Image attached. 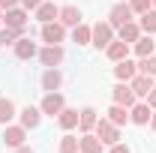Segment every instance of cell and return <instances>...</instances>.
Listing matches in <instances>:
<instances>
[{"label":"cell","mask_w":156,"mask_h":153,"mask_svg":"<svg viewBox=\"0 0 156 153\" xmlns=\"http://www.w3.org/2000/svg\"><path fill=\"white\" fill-rule=\"evenodd\" d=\"M90 42L96 45V48H108L111 42H114V27L108 24V21H99L90 27Z\"/></svg>","instance_id":"6da1fadb"},{"label":"cell","mask_w":156,"mask_h":153,"mask_svg":"<svg viewBox=\"0 0 156 153\" xmlns=\"http://www.w3.org/2000/svg\"><path fill=\"white\" fill-rule=\"evenodd\" d=\"M93 135H96L102 144H117V141H120V129H117V126L108 120V117L96 120V126H93Z\"/></svg>","instance_id":"7a4b0ae2"},{"label":"cell","mask_w":156,"mask_h":153,"mask_svg":"<svg viewBox=\"0 0 156 153\" xmlns=\"http://www.w3.org/2000/svg\"><path fill=\"white\" fill-rule=\"evenodd\" d=\"M126 21H132V6H129V3H117V6H111V12H108V24L120 30Z\"/></svg>","instance_id":"3957f363"},{"label":"cell","mask_w":156,"mask_h":153,"mask_svg":"<svg viewBox=\"0 0 156 153\" xmlns=\"http://www.w3.org/2000/svg\"><path fill=\"white\" fill-rule=\"evenodd\" d=\"M63 108H66V102H63V96H60L57 90H54V93H45L42 105H39V111H42V114H51V117H57Z\"/></svg>","instance_id":"277c9868"},{"label":"cell","mask_w":156,"mask_h":153,"mask_svg":"<svg viewBox=\"0 0 156 153\" xmlns=\"http://www.w3.org/2000/svg\"><path fill=\"white\" fill-rule=\"evenodd\" d=\"M66 36V27L60 24V21H48V24H42V39L48 42V45H60Z\"/></svg>","instance_id":"5b68a950"},{"label":"cell","mask_w":156,"mask_h":153,"mask_svg":"<svg viewBox=\"0 0 156 153\" xmlns=\"http://www.w3.org/2000/svg\"><path fill=\"white\" fill-rule=\"evenodd\" d=\"M114 102L123 105V108H132V105H135V93H132L129 81H120V84L114 87Z\"/></svg>","instance_id":"8992f818"},{"label":"cell","mask_w":156,"mask_h":153,"mask_svg":"<svg viewBox=\"0 0 156 153\" xmlns=\"http://www.w3.org/2000/svg\"><path fill=\"white\" fill-rule=\"evenodd\" d=\"M129 87H132V93L135 96H147L153 90V75H144V72H138L132 81H129Z\"/></svg>","instance_id":"52a82bcc"},{"label":"cell","mask_w":156,"mask_h":153,"mask_svg":"<svg viewBox=\"0 0 156 153\" xmlns=\"http://www.w3.org/2000/svg\"><path fill=\"white\" fill-rule=\"evenodd\" d=\"M60 84H63L60 69H57V66H48V69H45V75H42V87H45L48 93H54V90H60Z\"/></svg>","instance_id":"ba28073f"},{"label":"cell","mask_w":156,"mask_h":153,"mask_svg":"<svg viewBox=\"0 0 156 153\" xmlns=\"http://www.w3.org/2000/svg\"><path fill=\"white\" fill-rule=\"evenodd\" d=\"M150 117H153V111H150V105H147V102H141V105H132V108H129V120L138 123V126H147V123H150Z\"/></svg>","instance_id":"9c48e42d"},{"label":"cell","mask_w":156,"mask_h":153,"mask_svg":"<svg viewBox=\"0 0 156 153\" xmlns=\"http://www.w3.org/2000/svg\"><path fill=\"white\" fill-rule=\"evenodd\" d=\"M114 75L120 78V81H132V78L138 75V66L132 63L129 57H123V60H117V66H114Z\"/></svg>","instance_id":"30bf717a"},{"label":"cell","mask_w":156,"mask_h":153,"mask_svg":"<svg viewBox=\"0 0 156 153\" xmlns=\"http://www.w3.org/2000/svg\"><path fill=\"white\" fill-rule=\"evenodd\" d=\"M3 21H6V27H18V30H24V24H27V9H6L3 12Z\"/></svg>","instance_id":"8fae6325"},{"label":"cell","mask_w":156,"mask_h":153,"mask_svg":"<svg viewBox=\"0 0 156 153\" xmlns=\"http://www.w3.org/2000/svg\"><path fill=\"white\" fill-rule=\"evenodd\" d=\"M39 60H42L45 66H60V63H63V48H60V45H48V48L39 51Z\"/></svg>","instance_id":"7c38bea8"},{"label":"cell","mask_w":156,"mask_h":153,"mask_svg":"<svg viewBox=\"0 0 156 153\" xmlns=\"http://www.w3.org/2000/svg\"><path fill=\"white\" fill-rule=\"evenodd\" d=\"M78 150H81V153H102V141H99L93 132H81V138H78Z\"/></svg>","instance_id":"4fadbf2b"},{"label":"cell","mask_w":156,"mask_h":153,"mask_svg":"<svg viewBox=\"0 0 156 153\" xmlns=\"http://www.w3.org/2000/svg\"><path fill=\"white\" fill-rule=\"evenodd\" d=\"M57 18H60L63 27H78V24H81V9H78V6H63Z\"/></svg>","instance_id":"5bb4252c"},{"label":"cell","mask_w":156,"mask_h":153,"mask_svg":"<svg viewBox=\"0 0 156 153\" xmlns=\"http://www.w3.org/2000/svg\"><path fill=\"white\" fill-rule=\"evenodd\" d=\"M24 138H27L24 126H6V132H3L6 147H21V144H24Z\"/></svg>","instance_id":"9a60e30c"},{"label":"cell","mask_w":156,"mask_h":153,"mask_svg":"<svg viewBox=\"0 0 156 153\" xmlns=\"http://www.w3.org/2000/svg\"><path fill=\"white\" fill-rule=\"evenodd\" d=\"M33 54H36V42L21 36L18 42H15V57H18V60H30Z\"/></svg>","instance_id":"2e32d148"},{"label":"cell","mask_w":156,"mask_h":153,"mask_svg":"<svg viewBox=\"0 0 156 153\" xmlns=\"http://www.w3.org/2000/svg\"><path fill=\"white\" fill-rule=\"evenodd\" d=\"M105 54H108V60H123V57H129V42H123V39H117V42H111L108 48H105Z\"/></svg>","instance_id":"e0dca14e"},{"label":"cell","mask_w":156,"mask_h":153,"mask_svg":"<svg viewBox=\"0 0 156 153\" xmlns=\"http://www.w3.org/2000/svg\"><path fill=\"white\" fill-rule=\"evenodd\" d=\"M57 15H60V9L54 6V3H45V0H42V3L36 6V21H42V24H48V21H54Z\"/></svg>","instance_id":"ac0fdd59"},{"label":"cell","mask_w":156,"mask_h":153,"mask_svg":"<svg viewBox=\"0 0 156 153\" xmlns=\"http://www.w3.org/2000/svg\"><path fill=\"white\" fill-rule=\"evenodd\" d=\"M39 120H42V111L33 108V105H27V108L21 111V126H24V129H36Z\"/></svg>","instance_id":"d6986e66"},{"label":"cell","mask_w":156,"mask_h":153,"mask_svg":"<svg viewBox=\"0 0 156 153\" xmlns=\"http://www.w3.org/2000/svg\"><path fill=\"white\" fill-rule=\"evenodd\" d=\"M96 120H99V117H96V111H93L90 105L78 111V126H81V132H90V129L96 126Z\"/></svg>","instance_id":"ffe728a7"},{"label":"cell","mask_w":156,"mask_h":153,"mask_svg":"<svg viewBox=\"0 0 156 153\" xmlns=\"http://www.w3.org/2000/svg\"><path fill=\"white\" fill-rule=\"evenodd\" d=\"M132 45H135V54H138V57L153 54V48H156V42H153V36H150V33H147V36H138Z\"/></svg>","instance_id":"44dd1931"},{"label":"cell","mask_w":156,"mask_h":153,"mask_svg":"<svg viewBox=\"0 0 156 153\" xmlns=\"http://www.w3.org/2000/svg\"><path fill=\"white\" fill-rule=\"evenodd\" d=\"M57 123L66 129V132L75 129V126H78V111H75V108H63V111L57 114Z\"/></svg>","instance_id":"7402d4cb"},{"label":"cell","mask_w":156,"mask_h":153,"mask_svg":"<svg viewBox=\"0 0 156 153\" xmlns=\"http://www.w3.org/2000/svg\"><path fill=\"white\" fill-rule=\"evenodd\" d=\"M108 120H111V123H114V126H123V123H126V120H129V108H123V105H111V108H108Z\"/></svg>","instance_id":"603a6c76"},{"label":"cell","mask_w":156,"mask_h":153,"mask_svg":"<svg viewBox=\"0 0 156 153\" xmlns=\"http://www.w3.org/2000/svg\"><path fill=\"white\" fill-rule=\"evenodd\" d=\"M138 36H141V24H135V21H126V24L120 27V39H123V42H135Z\"/></svg>","instance_id":"cb8c5ba5"},{"label":"cell","mask_w":156,"mask_h":153,"mask_svg":"<svg viewBox=\"0 0 156 153\" xmlns=\"http://www.w3.org/2000/svg\"><path fill=\"white\" fill-rule=\"evenodd\" d=\"M15 117V105H12V99H6V96H0V123L6 126L9 120Z\"/></svg>","instance_id":"d4e9b609"},{"label":"cell","mask_w":156,"mask_h":153,"mask_svg":"<svg viewBox=\"0 0 156 153\" xmlns=\"http://www.w3.org/2000/svg\"><path fill=\"white\" fill-rule=\"evenodd\" d=\"M141 30L144 33H156V9H147V12H141Z\"/></svg>","instance_id":"484cf974"},{"label":"cell","mask_w":156,"mask_h":153,"mask_svg":"<svg viewBox=\"0 0 156 153\" xmlns=\"http://www.w3.org/2000/svg\"><path fill=\"white\" fill-rule=\"evenodd\" d=\"M18 39H21L18 27H3V30H0V45H15Z\"/></svg>","instance_id":"4316f807"},{"label":"cell","mask_w":156,"mask_h":153,"mask_svg":"<svg viewBox=\"0 0 156 153\" xmlns=\"http://www.w3.org/2000/svg\"><path fill=\"white\" fill-rule=\"evenodd\" d=\"M138 72H144V75H153V78H156V54L141 57V63H138Z\"/></svg>","instance_id":"83f0119b"},{"label":"cell","mask_w":156,"mask_h":153,"mask_svg":"<svg viewBox=\"0 0 156 153\" xmlns=\"http://www.w3.org/2000/svg\"><path fill=\"white\" fill-rule=\"evenodd\" d=\"M72 39H75L78 45H87V42H90V27H87V24H78L75 30H72Z\"/></svg>","instance_id":"f1b7e54d"},{"label":"cell","mask_w":156,"mask_h":153,"mask_svg":"<svg viewBox=\"0 0 156 153\" xmlns=\"http://www.w3.org/2000/svg\"><path fill=\"white\" fill-rule=\"evenodd\" d=\"M60 153H78V138L75 135H63L60 138Z\"/></svg>","instance_id":"f546056e"},{"label":"cell","mask_w":156,"mask_h":153,"mask_svg":"<svg viewBox=\"0 0 156 153\" xmlns=\"http://www.w3.org/2000/svg\"><path fill=\"white\" fill-rule=\"evenodd\" d=\"M150 3H153V0H129L132 12H147V9H150Z\"/></svg>","instance_id":"4dcf8cb0"},{"label":"cell","mask_w":156,"mask_h":153,"mask_svg":"<svg viewBox=\"0 0 156 153\" xmlns=\"http://www.w3.org/2000/svg\"><path fill=\"white\" fill-rule=\"evenodd\" d=\"M111 153H132V150H129L126 144H120V141H117V144H111Z\"/></svg>","instance_id":"1f68e13d"},{"label":"cell","mask_w":156,"mask_h":153,"mask_svg":"<svg viewBox=\"0 0 156 153\" xmlns=\"http://www.w3.org/2000/svg\"><path fill=\"white\" fill-rule=\"evenodd\" d=\"M39 3H42V0H21V6H24V9H36Z\"/></svg>","instance_id":"d6a6232c"},{"label":"cell","mask_w":156,"mask_h":153,"mask_svg":"<svg viewBox=\"0 0 156 153\" xmlns=\"http://www.w3.org/2000/svg\"><path fill=\"white\" fill-rule=\"evenodd\" d=\"M147 105H150V108H156V87L147 93Z\"/></svg>","instance_id":"836d02e7"},{"label":"cell","mask_w":156,"mask_h":153,"mask_svg":"<svg viewBox=\"0 0 156 153\" xmlns=\"http://www.w3.org/2000/svg\"><path fill=\"white\" fill-rule=\"evenodd\" d=\"M15 3H18V0H0V9H12Z\"/></svg>","instance_id":"e575fe53"},{"label":"cell","mask_w":156,"mask_h":153,"mask_svg":"<svg viewBox=\"0 0 156 153\" xmlns=\"http://www.w3.org/2000/svg\"><path fill=\"white\" fill-rule=\"evenodd\" d=\"M15 153H33V147H24L21 144V147H15Z\"/></svg>","instance_id":"d590c367"},{"label":"cell","mask_w":156,"mask_h":153,"mask_svg":"<svg viewBox=\"0 0 156 153\" xmlns=\"http://www.w3.org/2000/svg\"><path fill=\"white\" fill-rule=\"evenodd\" d=\"M150 126H153V132H156V111H153V117H150Z\"/></svg>","instance_id":"8d00e7d4"},{"label":"cell","mask_w":156,"mask_h":153,"mask_svg":"<svg viewBox=\"0 0 156 153\" xmlns=\"http://www.w3.org/2000/svg\"><path fill=\"white\" fill-rule=\"evenodd\" d=\"M0 21H3V9H0Z\"/></svg>","instance_id":"74e56055"},{"label":"cell","mask_w":156,"mask_h":153,"mask_svg":"<svg viewBox=\"0 0 156 153\" xmlns=\"http://www.w3.org/2000/svg\"><path fill=\"white\" fill-rule=\"evenodd\" d=\"M153 6H156V0H153Z\"/></svg>","instance_id":"f35d334b"},{"label":"cell","mask_w":156,"mask_h":153,"mask_svg":"<svg viewBox=\"0 0 156 153\" xmlns=\"http://www.w3.org/2000/svg\"><path fill=\"white\" fill-rule=\"evenodd\" d=\"M78 153H81V150H78Z\"/></svg>","instance_id":"ab89813d"}]
</instances>
